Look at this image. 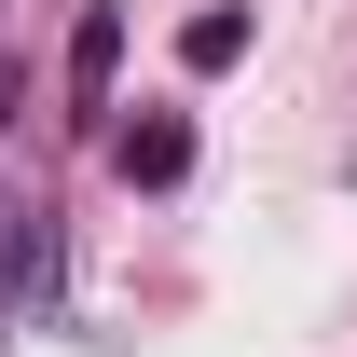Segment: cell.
Masks as SVG:
<instances>
[{
    "label": "cell",
    "instance_id": "obj_3",
    "mask_svg": "<svg viewBox=\"0 0 357 357\" xmlns=\"http://www.w3.org/2000/svg\"><path fill=\"white\" fill-rule=\"evenodd\" d=\"M110 69H124V14L96 0L83 28H69V110H110Z\"/></svg>",
    "mask_w": 357,
    "mask_h": 357
},
{
    "label": "cell",
    "instance_id": "obj_1",
    "mask_svg": "<svg viewBox=\"0 0 357 357\" xmlns=\"http://www.w3.org/2000/svg\"><path fill=\"white\" fill-rule=\"evenodd\" d=\"M55 289V206L42 192H0V316H28Z\"/></svg>",
    "mask_w": 357,
    "mask_h": 357
},
{
    "label": "cell",
    "instance_id": "obj_4",
    "mask_svg": "<svg viewBox=\"0 0 357 357\" xmlns=\"http://www.w3.org/2000/svg\"><path fill=\"white\" fill-rule=\"evenodd\" d=\"M178 55H192V69H234V55H248V14H192Z\"/></svg>",
    "mask_w": 357,
    "mask_h": 357
},
{
    "label": "cell",
    "instance_id": "obj_2",
    "mask_svg": "<svg viewBox=\"0 0 357 357\" xmlns=\"http://www.w3.org/2000/svg\"><path fill=\"white\" fill-rule=\"evenodd\" d=\"M110 165H124L137 192H178V178H192V124H178V110H137V124L110 137Z\"/></svg>",
    "mask_w": 357,
    "mask_h": 357
},
{
    "label": "cell",
    "instance_id": "obj_5",
    "mask_svg": "<svg viewBox=\"0 0 357 357\" xmlns=\"http://www.w3.org/2000/svg\"><path fill=\"white\" fill-rule=\"evenodd\" d=\"M0 124H14V69H0Z\"/></svg>",
    "mask_w": 357,
    "mask_h": 357
}]
</instances>
